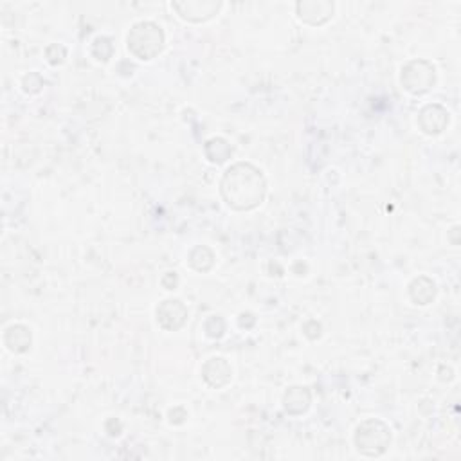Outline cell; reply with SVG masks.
Here are the masks:
<instances>
[{
	"label": "cell",
	"instance_id": "obj_1",
	"mask_svg": "<svg viewBox=\"0 0 461 461\" xmlns=\"http://www.w3.org/2000/svg\"><path fill=\"white\" fill-rule=\"evenodd\" d=\"M221 193L229 205L236 209H250L263 200L265 182L261 173L250 164H236L225 173Z\"/></svg>",
	"mask_w": 461,
	"mask_h": 461
},
{
	"label": "cell",
	"instance_id": "obj_3",
	"mask_svg": "<svg viewBox=\"0 0 461 461\" xmlns=\"http://www.w3.org/2000/svg\"><path fill=\"white\" fill-rule=\"evenodd\" d=\"M355 441H357V448L362 454L378 456L387 448V443L391 441V430L387 429L385 423L378 420H371L358 427Z\"/></svg>",
	"mask_w": 461,
	"mask_h": 461
},
{
	"label": "cell",
	"instance_id": "obj_2",
	"mask_svg": "<svg viewBox=\"0 0 461 461\" xmlns=\"http://www.w3.org/2000/svg\"><path fill=\"white\" fill-rule=\"evenodd\" d=\"M128 49L140 59H149L162 49V31L151 22H140L128 34Z\"/></svg>",
	"mask_w": 461,
	"mask_h": 461
}]
</instances>
